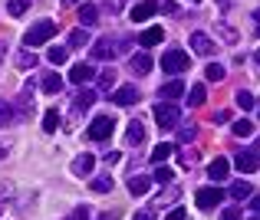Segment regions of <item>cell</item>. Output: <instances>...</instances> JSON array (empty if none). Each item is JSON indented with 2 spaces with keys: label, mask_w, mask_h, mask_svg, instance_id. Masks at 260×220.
<instances>
[{
  "label": "cell",
  "mask_w": 260,
  "mask_h": 220,
  "mask_svg": "<svg viewBox=\"0 0 260 220\" xmlns=\"http://www.w3.org/2000/svg\"><path fill=\"white\" fill-rule=\"evenodd\" d=\"M128 40L125 36H106V40H99V43L92 46V59H115V56H122V53H128Z\"/></svg>",
  "instance_id": "obj_1"
},
{
  "label": "cell",
  "mask_w": 260,
  "mask_h": 220,
  "mask_svg": "<svg viewBox=\"0 0 260 220\" xmlns=\"http://www.w3.org/2000/svg\"><path fill=\"white\" fill-rule=\"evenodd\" d=\"M50 36H56V23H53V20H37V23L23 33V43H26V50H33V46H43Z\"/></svg>",
  "instance_id": "obj_2"
},
{
  "label": "cell",
  "mask_w": 260,
  "mask_h": 220,
  "mask_svg": "<svg viewBox=\"0 0 260 220\" xmlns=\"http://www.w3.org/2000/svg\"><path fill=\"white\" fill-rule=\"evenodd\" d=\"M155 122H158V128H178L181 125V108L175 105V102H158V105H155Z\"/></svg>",
  "instance_id": "obj_3"
},
{
  "label": "cell",
  "mask_w": 260,
  "mask_h": 220,
  "mask_svg": "<svg viewBox=\"0 0 260 220\" xmlns=\"http://www.w3.org/2000/svg\"><path fill=\"white\" fill-rule=\"evenodd\" d=\"M112 132H115V119H112V115H95L86 135H89V141H109Z\"/></svg>",
  "instance_id": "obj_4"
},
{
  "label": "cell",
  "mask_w": 260,
  "mask_h": 220,
  "mask_svg": "<svg viewBox=\"0 0 260 220\" xmlns=\"http://www.w3.org/2000/svg\"><path fill=\"white\" fill-rule=\"evenodd\" d=\"M188 53L184 50H168L165 56H161V72H168V76H178V72H184L188 69Z\"/></svg>",
  "instance_id": "obj_5"
},
{
  "label": "cell",
  "mask_w": 260,
  "mask_h": 220,
  "mask_svg": "<svg viewBox=\"0 0 260 220\" xmlns=\"http://www.w3.org/2000/svg\"><path fill=\"white\" fill-rule=\"evenodd\" d=\"M194 201H198V207H201V210H211V207H217V204L224 201V191L217 188V184H208V188H201L194 194Z\"/></svg>",
  "instance_id": "obj_6"
},
{
  "label": "cell",
  "mask_w": 260,
  "mask_h": 220,
  "mask_svg": "<svg viewBox=\"0 0 260 220\" xmlns=\"http://www.w3.org/2000/svg\"><path fill=\"white\" fill-rule=\"evenodd\" d=\"M234 164H237V171H244V174H254V171H260V158H257L254 148H241L234 155Z\"/></svg>",
  "instance_id": "obj_7"
},
{
  "label": "cell",
  "mask_w": 260,
  "mask_h": 220,
  "mask_svg": "<svg viewBox=\"0 0 260 220\" xmlns=\"http://www.w3.org/2000/svg\"><path fill=\"white\" fill-rule=\"evenodd\" d=\"M40 92H46V95H56V92H63V76H59L56 69H50V72H43L40 76Z\"/></svg>",
  "instance_id": "obj_8"
},
{
  "label": "cell",
  "mask_w": 260,
  "mask_h": 220,
  "mask_svg": "<svg viewBox=\"0 0 260 220\" xmlns=\"http://www.w3.org/2000/svg\"><path fill=\"white\" fill-rule=\"evenodd\" d=\"M191 50H194L198 53V56H211V53H214V40H211L208 36V33H201V30H194V33H191Z\"/></svg>",
  "instance_id": "obj_9"
},
{
  "label": "cell",
  "mask_w": 260,
  "mask_h": 220,
  "mask_svg": "<svg viewBox=\"0 0 260 220\" xmlns=\"http://www.w3.org/2000/svg\"><path fill=\"white\" fill-rule=\"evenodd\" d=\"M89 79H95V66L92 63H76L70 69V82H73V86H86Z\"/></svg>",
  "instance_id": "obj_10"
},
{
  "label": "cell",
  "mask_w": 260,
  "mask_h": 220,
  "mask_svg": "<svg viewBox=\"0 0 260 220\" xmlns=\"http://www.w3.org/2000/svg\"><path fill=\"white\" fill-rule=\"evenodd\" d=\"M139 99H142V92L135 86H119L112 92V102H115V105H135Z\"/></svg>",
  "instance_id": "obj_11"
},
{
  "label": "cell",
  "mask_w": 260,
  "mask_h": 220,
  "mask_svg": "<svg viewBox=\"0 0 260 220\" xmlns=\"http://www.w3.org/2000/svg\"><path fill=\"white\" fill-rule=\"evenodd\" d=\"M128 69H132L135 76H148V72L155 69V59L148 56V53H135V56L128 59Z\"/></svg>",
  "instance_id": "obj_12"
},
{
  "label": "cell",
  "mask_w": 260,
  "mask_h": 220,
  "mask_svg": "<svg viewBox=\"0 0 260 220\" xmlns=\"http://www.w3.org/2000/svg\"><path fill=\"white\" fill-rule=\"evenodd\" d=\"M155 13H158V4H155V0H142V4H135L132 20H135V23H145V20L155 17Z\"/></svg>",
  "instance_id": "obj_13"
},
{
  "label": "cell",
  "mask_w": 260,
  "mask_h": 220,
  "mask_svg": "<svg viewBox=\"0 0 260 220\" xmlns=\"http://www.w3.org/2000/svg\"><path fill=\"white\" fill-rule=\"evenodd\" d=\"M208 174H211V181H224V177H228L231 174V161H228V158H214V161H211L208 164Z\"/></svg>",
  "instance_id": "obj_14"
},
{
  "label": "cell",
  "mask_w": 260,
  "mask_h": 220,
  "mask_svg": "<svg viewBox=\"0 0 260 220\" xmlns=\"http://www.w3.org/2000/svg\"><path fill=\"white\" fill-rule=\"evenodd\" d=\"M125 141H128L132 148H139L142 141H145V125H142L139 119H135V122H128V128H125Z\"/></svg>",
  "instance_id": "obj_15"
},
{
  "label": "cell",
  "mask_w": 260,
  "mask_h": 220,
  "mask_svg": "<svg viewBox=\"0 0 260 220\" xmlns=\"http://www.w3.org/2000/svg\"><path fill=\"white\" fill-rule=\"evenodd\" d=\"M79 23H83V30L86 26H95L99 23V7L95 4H79Z\"/></svg>",
  "instance_id": "obj_16"
},
{
  "label": "cell",
  "mask_w": 260,
  "mask_h": 220,
  "mask_svg": "<svg viewBox=\"0 0 260 220\" xmlns=\"http://www.w3.org/2000/svg\"><path fill=\"white\" fill-rule=\"evenodd\" d=\"M92 164H95V158L86 151V155H79L76 161H73V174H76V177H89V174H92Z\"/></svg>",
  "instance_id": "obj_17"
},
{
  "label": "cell",
  "mask_w": 260,
  "mask_h": 220,
  "mask_svg": "<svg viewBox=\"0 0 260 220\" xmlns=\"http://www.w3.org/2000/svg\"><path fill=\"white\" fill-rule=\"evenodd\" d=\"M158 95H161V102H175V99H181V95H184V86L178 79H172V82H165V86L158 89Z\"/></svg>",
  "instance_id": "obj_18"
},
{
  "label": "cell",
  "mask_w": 260,
  "mask_h": 220,
  "mask_svg": "<svg viewBox=\"0 0 260 220\" xmlns=\"http://www.w3.org/2000/svg\"><path fill=\"white\" fill-rule=\"evenodd\" d=\"M161 40H165V30H161V26H148V30L139 33V43L145 46V50H148V46H155V43H161Z\"/></svg>",
  "instance_id": "obj_19"
},
{
  "label": "cell",
  "mask_w": 260,
  "mask_h": 220,
  "mask_svg": "<svg viewBox=\"0 0 260 220\" xmlns=\"http://www.w3.org/2000/svg\"><path fill=\"white\" fill-rule=\"evenodd\" d=\"M148 188H152V177H145V174H135V177H128V191H132L135 197L148 194Z\"/></svg>",
  "instance_id": "obj_20"
},
{
  "label": "cell",
  "mask_w": 260,
  "mask_h": 220,
  "mask_svg": "<svg viewBox=\"0 0 260 220\" xmlns=\"http://www.w3.org/2000/svg\"><path fill=\"white\" fill-rule=\"evenodd\" d=\"M231 197H234V201H250V197H254L250 181H234L231 184Z\"/></svg>",
  "instance_id": "obj_21"
},
{
  "label": "cell",
  "mask_w": 260,
  "mask_h": 220,
  "mask_svg": "<svg viewBox=\"0 0 260 220\" xmlns=\"http://www.w3.org/2000/svg\"><path fill=\"white\" fill-rule=\"evenodd\" d=\"M92 102H95V92L92 89H83V92H76V99H73V112H86Z\"/></svg>",
  "instance_id": "obj_22"
},
{
  "label": "cell",
  "mask_w": 260,
  "mask_h": 220,
  "mask_svg": "<svg viewBox=\"0 0 260 220\" xmlns=\"http://www.w3.org/2000/svg\"><path fill=\"white\" fill-rule=\"evenodd\" d=\"M13 122H17V108H13V102L0 99V128L13 125Z\"/></svg>",
  "instance_id": "obj_23"
},
{
  "label": "cell",
  "mask_w": 260,
  "mask_h": 220,
  "mask_svg": "<svg viewBox=\"0 0 260 220\" xmlns=\"http://www.w3.org/2000/svg\"><path fill=\"white\" fill-rule=\"evenodd\" d=\"M95 79H99V89L109 95V89H115V69L112 66H106L102 72H95Z\"/></svg>",
  "instance_id": "obj_24"
},
{
  "label": "cell",
  "mask_w": 260,
  "mask_h": 220,
  "mask_svg": "<svg viewBox=\"0 0 260 220\" xmlns=\"http://www.w3.org/2000/svg\"><path fill=\"white\" fill-rule=\"evenodd\" d=\"M59 125H63V119H59V112H56V108H50V112H43V132H46V135H53V132H56Z\"/></svg>",
  "instance_id": "obj_25"
},
{
  "label": "cell",
  "mask_w": 260,
  "mask_h": 220,
  "mask_svg": "<svg viewBox=\"0 0 260 220\" xmlns=\"http://www.w3.org/2000/svg\"><path fill=\"white\" fill-rule=\"evenodd\" d=\"M92 194H112V177L109 174H99V177H92Z\"/></svg>",
  "instance_id": "obj_26"
},
{
  "label": "cell",
  "mask_w": 260,
  "mask_h": 220,
  "mask_svg": "<svg viewBox=\"0 0 260 220\" xmlns=\"http://www.w3.org/2000/svg\"><path fill=\"white\" fill-rule=\"evenodd\" d=\"M214 30H217V36H221V40H224L228 46H234V43H237V36H241V33H237V30H234L231 23H217Z\"/></svg>",
  "instance_id": "obj_27"
},
{
  "label": "cell",
  "mask_w": 260,
  "mask_h": 220,
  "mask_svg": "<svg viewBox=\"0 0 260 220\" xmlns=\"http://www.w3.org/2000/svg\"><path fill=\"white\" fill-rule=\"evenodd\" d=\"M172 155H175V145H172V141H161V145L152 151V164H161L165 158H172Z\"/></svg>",
  "instance_id": "obj_28"
},
{
  "label": "cell",
  "mask_w": 260,
  "mask_h": 220,
  "mask_svg": "<svg viewBox=\"0 0 260 220\" xmlns=\"http://www.w3.org/2000/svg\"><path fill=\"white\" fill-rule=\"evenodd\" d=\"M204 99H208V89H204V86H191V92H188V105H191V108H198V105H204Z\"/></svg>",
  "instance_id": "obj_29"
},
{
  "label": "cell",
  "mask_w": 260,
  "mask_h": 220,
  "mask_svg": "<svg viewBox=\"0 0 260 220\" xmlns=\"http://www.w3.org/2000/svg\"><path fill=\"white\" fill-rule=\"evenodd\" d=\"M86 43H89V33L83 26H76V30L70 33V50H79V46H86Z\"/></svg>",
  "instance_id": "obj_30"
},
{
  "label": "cell",
  "mask_w": 260,
  "mask_h": 220,
  "mask_svg": "<svg viewBox=\"0 0 260 220\" xmlns=\"http://www.w3.org/2000/svg\"><path fill=\"white\" fill-rule=\"evenodd\" d=\"M17 66H20V69H33V66H37L33 50H20V53H17Z\"/></svg>",
  "instance_id": "obj_31"
},
{
  "label": "cell",
  "mask_w": 260,
  "mask_h": 220,
  "mask_svg": "<svg viewBox=\"0 0 260 220\" xmlns=\"http://www.w3.org/2000/svg\"><path fill=\"white\" fill-rule=\"evenodd\" d=\"M26 10H30V0H10V4H7V13H10V17H23Z\"/></svg>",
  "instance_id": "obj_32"
},
{
  "label": "cell",
  "mask_w": 260,
  "mask_h": 220,
  "mask_svg": "<svg viewBox=\"0 0 260 220\" xmlns=\"http://www.w3.org/2000/svg\"><path fill=\"white\" fill-rule=\"evenodd\" d=\"M66 56H70V50H66V46H50V53H46V59H50V63H66Z\"/></svg>",
  "instance_id": "obj_33"
},
{
  "label": "cell",
  "mask_w": 260,
  "mask_h": 220,
  "mask_svg": "<svg viewBox=\"0 0 260 220\" xmlns=\"http://www.w3.org/2000/svg\"><path fill=\"white\" fill-rule=\"evenodd\" d=\"M231 132H234L237 138H247V135L254 132V125H250L247 119H241V122H234V125H231Z\"/></svg>",
  "instance_id": "obj_34"
},
{
  "label": "cell",
  "mask_w": 260,
  "mask_h": 220,
  "mask_svg": "<svg viewBox=\"0 0 260 220\" xmlns=\"http://www.w3.org/2000/svg\"><path fill=\"white\" fill-rule=\"evenodd\" d=\"M237 105H241L244 112H250V108H254V95H250L247 89H237Z\"/></svg>",
  "instance_id": "obj_35"
},
{
  "label": "cell",
  "mask_w": 260,
  "mask_h": 220,
  "mask_svg": "<svg viewBox=\"0 0 260 220\" xmlns=\"http://www.w3.org/2000/svg\"><path fill=\"white\" fill-rule=\"evenodd\" d=\"M194 135H198V125H194V122H188V125H178V138H181V141H191Z\"/></svg>",
  "instance_id": "obj_36"
},
{
  "label": "cell",
  "mask_w": 260,
  "mask_h": 220,
  "mask_svg": "<svg viewBox=\"0 0 260 220\" xmlns=\"http://www.w3.org/2000/svg\"><path fill=\"white\" fill-rule=\"evenodd\" d=\"M204 76H208V82H221V79H224V66H221V63H211Z\"/></svg>",
  "instance_id": "obj_37"
},
{
  "label": "cell",
  "mask_w": 260,
  "mask_h": 220,
  "mask_svg": "<svg viewBox=\"0 0 260 220\" xmlns=\"http://www.w3.org/2000/svg\"><path fill=\"white\" fill-rule=\"evenodd\" d=\"M178 161H181V168H191V164L198 161V151H188V148H181V151H178Z\"/></svg>",
  "instance_id": "obj_38"
},
{
  "label": "cell",
  "mask_w": 260,
  "mask_h": 220,
  "mask_svg": "<svg viewBox=\"0 0 260 220\" xmlns=\"http://www.w3.org/2000/svg\"><path fill=\"white\" fill-rule=\"evenodd\" d=\"M178 194H181L178 188H168L165 194H158V197H155V204H175V201H178Z\"/></svg>",
  "instance_id": "obj_39"
},
{
  "label": "cell",
  "mask_w": 260,
  "mask_h": 220,
  "mask_svg": "<svg viewBox=\"0 0 260 220\" xmlns=\"http://www.w3.org/2000/svg\"><path fill=\"white\" fill-rule=\"evenodd\" d=\"M125 4H128V0H102V7H106V10L112 13V17H115V13H122V10H125Z\"/></svg>",
  "instance_id": "obj_40"
},
{
  "label": "cell",
  "mask_w": 260,
  "mask_h": 220,
  "mask_svg": "<svg viewBox=\"0 0 260 220\" xmlns=\"http://www.w3.org/2000/svg\"><path fill=\"white\" fill-rule=\"evenodd\" d=\"M152 181H158V184H172V171L161 164V168H155V174H152Z\"/></svg>",
  "instance_id": "obj_41"
},
{
  "label": "cell",
  "mask_w": 260,
  "mask_h": 220,
  "mask_svg": "<svg viewBox=\"0 0 260 220\" xmlns=\"http://www.w3.org/2000/svg\"><path fill=\"white\" fill-rule=\"evenodd\" d=\"M211 119H214V125H228V122H231V112H228V108H221V112H214Z\"/></svg>",
  "instance_id": "obj_42"
},
{
  "label": "cell",
  "mask_w": 260,
  "mask_h": 220,
  "mask_svg": "<svg viewBox=\"0 0 260 220\" xmlns=\"http://www.w3.org/2000/svg\"><path fill=\"white\" fill-rule=\"evenodd\" d=\"M165 220H191V217H188V210H184V207H175V210H168Z\"/></svg>",
  "instance_id": "obj_43"
},
{
  "label": "cell",
  "mask_w": 260,
  "mask_h": 220,
  "mask_svg": "<svg viewBox=\"0 0 260 220\" xmlns=\"http://www.w3.org/2000/svg\"><path fill=\"white\" fill-rule=\"evenodd\" d=\"M66 220H89V207H76V210H73V214L66 217Z\"/></svg>",
  "instance_id": "obj_44"
},
{
  "label": "cell",
  "mask_w": 260,
  "mask_h": 220,
  "mask_svg": "<svg viewBox=\"0 0 260 220\" xmlns=\"http://www.w3.org/2000/svg\"><path fill=\"white\" fill-rule=\"evenodd\" d=\"M135 220H155V210H152V207L139 210V214H135Z\"/></svg>",
  "instance_id": "obj_45"
},
{
  "label": "cell",
  "mask_w": 260,
  "mask_h": 220,
  "mask_svg": "<svg viewBox=\"0 0 260 220\" xmlns=\"http://www.w3.org/2000/svg\"><path fill=\"white\" fill-rule=\"evenodd\" d=\"M161 13H178V4L175 0H165V4H161Z\"/></svg>",
  "instance_id": "obj_46"
},
{
  "label": "cell",
  "mask_w": 260,
  "mask_h": 220,
  "mask_svg": "<svg viewBox=\"0 0 260 220\" xmlns=\"http://www.w3.org/2000/svg\"><path fill=\"white\" fill-rule=\"evenodd\" d=\"M221 220H241V210H234V207L224 210V217H221Z\"/></svg>",
  "instance_id": "obj_47"
},
{
  "label": "cell",
  "mask_w": 260,
  "mask_h": 220,
  "mask_svg": "<svg viewBox=\"0 0 260 220\" xmlns=\"http://www.w3.org/2000/svg\"><path fill=\"white\" fill-rule=\"evenodd\" d=\"M7 155H10V145H7V141H4V138H0V161H4V158H7Z\"/></svg>",
  "instance_id": "obj_48"
},
{
  "label": "cell",
  "mask_w": 260,
  "mask_h": 220,
  "mask_svg": "<svg viewBox=\"0 0 260 220\" xmlns=\"http://www.w3.org/2000/svg\"><path fill=\"white\" fill-rule=\"evenodd\" d=\"M119 158H122L119 151H109V155H106V164H115V161H119Z\"/></svg>",
  "instance_id": "obj_49"
},
{
  "label": "cell",
  "mask_w": 260,
  "mask_h": 220,
  "mask_svg": "<svg viewBox=\"0 0 260 220\" xmlns=\"http://www.w3.org/2000/svg\"><path fill=\"white\" fill-rule=\"evenodd\" d=\"M254 33L260 36V10H254Z\"/></svg>",
  "instance_id": "obj_50"
},
{
  "label": "cell",
  "mask_w": 260,
  "mask_h": 220,
  "mask_svg": "<svg viewBox=\"0 0 260 220\" xmlns=\"http://www.w3.org/2000/svg\"><path fill=\"white\" fill-rule=\"evenodd\" d=\"M83 0H63V7H79Z\"/></svg>",
  "instance_id": "obj_51"
},
{
  "label": "cell",
  "mask_w": 260,
  "mask_h": 220,
  "mask_svg": "<svg viewBox=\"0 0 260 220\" xmlns=\"http://www.w3.org/2000/svg\"><path fill=\"white\" fill-rule=\"evenodd\" d=\"M254 210H257V214H260V197H254Z\"/></svg>",
  "instance_id": "obj_52"
},
{
  "label": "cell",
  "mask_w": 260,
  "mask_h": 220,
  "mask_svg": "<svg viewBox=\"0 0 260 220\" xmlns=\"http://www.w3.org/2000/svg\"><path fill=\"white\" fill-rule=\"evenodd\" d=\"M4 50H7V46H4V43H0V59H4Z\"/></svg>",
  "instance_id": "obj_53"
},
{
  "label": "cell",
  "mask_w": 260,
  "mask_h": 220,
  "mask_svg": "<svg viewBox=\"0 0 260 220\" xmlns=\"http://www.w3.org/2000/svg\"><path fill=\"white\" fill-rule=\"evenodd\" d=\"M254 59H257V66H260V50H257V56H254Z\"/></svg>",
  "instance_id": "obj_54"
},
{
  "label": "cell",
  "mask_w": 260,
  "mask_h": 220,
  "mask_svg": "<svg viewBox=\"0 0 260 220\" xmlns=\"http://www.w3.org/2000/svg\"><path fill=\"white\" fill-rule=\"evenodd\" d=\"M4 201H7V197H0V210H4Z\"/></svg>",
  "instance_id": "obj_55"
},
{
  "label": "cell",
  "mask_w": 260,
  "mask_h": 220,
  "mask_svg": "<svg viewBox=\"0 0 260 220\" xmlns=\"http://www.w3.org/2000/svg\"><path fill=\"white\" fill-rule=\"evenodd\" d=\"M250 220H260V214H257V217H250Z\"/></svg>",
  "instance_id": "obj_56"
},
{
  "label": "cell",
  "mask_w": 260,
  "mask_h": 220,
  "mask_svg": "<svg viewBox=\"0 0 260 220\" xmlns=\"http://www.w3.org/2000/svg\"><path fill=\"white\" fill-rule=\"evenodd\" d=\"M191 4H198V0H191Z\"/></svg>",
  "instance_id": "obj_57"
},
{
  "label": "cell",
  "mask_w": 260,
  "mask_h": 220,
  "mask_svg": "<svg viewBox=\"0 0 260 220\" xmlns=\"http://www.w3.org/2000/svg\"><path fill=\"white\" fill-rule=\"evenodd\" d=\"M221 4H228V0H221Z\"/></svg>",
  "instance_id": "obj_58"
}]
</instances>
